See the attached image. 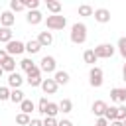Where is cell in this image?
Masks as SVG:
<instances>
[{"label":"cell","instance_id":"43","mask_svg":"<svg viewBox=\"0 0 126 126\" xmlns=\"http://www.w3.org/2000/svg\"><path fill=\"white\" fill-rule=\"evenodd\" d=\"M2 75H4V69H2V65H0V77H2Z\"/></svg>","mask_w":126,"mask_h":126},{"label":"cell","instance_id":"21","mask_svg":"<svg viewBox=\"0 0 126 126\" xmlns=\"http://www.w3.org/2000/svg\"><path fill=\"white\" fill-rule=\"evenodd\" d=\"M24 98H26V96H24V93H22L20 89H12V93H10V100H12L14 104H20Z\"/></svg>","mask_w":126,"mask_h":126},{"label":"cell","instance_id":"23","mask_svg":"<svg viewBox=\"0 0 126 126\" xmlns=\"http://www.w3.org/2000/svg\"><path fill=\"white\" fill-rule=\"evenodd\" d=\"M104 118H106L108 122L116 120V118H118V106H108V108H106V112H104Z\"/></svg>","mask_w":126,"mask_h":126},{"label":"cell","instance_id":"31","mask_svg":"<svg viewBox=\"0 0 126 126\" xmlns=\"http://www.w3.org/2000/svg\"><path fill=\"white\" fill-rule=\"evenodd\" d=\"M116 47H118V53H120V55L124 57V61H126V35L118 39V45H116Z\"/></svg>","mask_w":126,"mask_h":126},{"label":"cell","instance_id":"44","mask_svg":"<svg viewBox=\"0 0 126 126\" xmlns=\"http://www.w3.org/2000/svg\"><path fill=\"white\" fill-rule=\"evenodd\" d=\"M47 2H53V0H45V4H47Z\"/></svg>","mask_w":126,"mask_h":126},{"label":"cell","instance_id":"13","mask_svg":"<svg viewBox=\"0 0 126 126\" xmlns=\"http://www.w3.org/2000/svg\"><path fill=\"white\" fill-rule=\"evenodd\" d=\"M106 108H108V104L104 102V100H94L93 102V106H91V110H93V114L94 116H104V112H106Z\"/></svg>","mask_w":126,"mask_h":126},{"label":"cell","instance_id":"47","mask_svg":"<svg viewBox=\"0 0 126 126\" xmlns=\"http://www.w3.org/2000/svg\"><path fill=\"white\" fill-rule=\"evenodd\" d=\"M0 126H2V124H0Z\"/></svg>","mask_w":126,"mask_h":126},{"label":"cell","instance_id":"29","mask_svg":"<svg viewBox=\"0 0 126 126\" xmlns=\"http://www.w3.org/2000/svg\"><path fill=\"white\" fill-rule=\"evenodd\" d=\"M20 67H22V69H24V71L28 73V71H32V69L35 67V63H33V61L30 59V57H26V59H22V61H20Z\"/></svg>","mask_w":126,"mask_h":126},{"label":"cell","instance_id":"1","mask_svg":"<svg viewBox=\"0 0 126 126\" xmlns=\"http://www.w3.org/2000/svg\"><path fill=\"white\" fill-rule=\"evenodd\" d=\"M71 41L75 45H81V43L87 41V26L83 22L73 24V28H71Z\"/></svg>","mask_w":126,"mask_h":126},{"label":"cell","instance_id":"24","mask_svg":"<svg viewBox=\"0 0 126 126\" xmlns=\"http://www.w3.org/2000/svg\"><path fill=\"white\" fill-rule=\"evenodd\" d=\"M30 120H32V118H30V114H26V112H18V114H16V124H18V126H28Z\"/></svg>","mask_w":126,"mask_h":126},{"label":"cell","instance_id":"41","mask_svg":"<svg viewBox=\"0 0 126 126\" xmlns=\"http://www.w3.org/2000/svg\"><path fill=\"white\" fill-rule=\"evenodd\" d=\"M59 126H73V122L65 118V120H61V122H59Z\"/></svg>","mask_w":126,"mask_h":126},{"label":"cell","instance_id":"25","mask_svg":"<svg viewBox=\"0 0 126 126\" xmlns=\"http://www.w3.org/2000/svg\"><path fill=\"white\" fill-rule=\"evenodd\" d=\"M59 112H61V110H59V104H57V102H49V104H47V112H45V116L55 118Z\"/></svg>","mask_w":126,"mask_h":126},{"label":"cell","instance_id":"6","mask_svg":"<svg viewBox=\"0 0 126 126\" xmlns=\"http://www.w3.org/2000/svg\"><path fill=\"white\" fill-rule=\"evenodd\" d=\"M28 85L30 87H41V83H43V79H41V69L35 65L32 71H28Z\"/></svg>","mask_w":126,"mask_h":126},{"label":"cell","instance_id":"40","mask_svg":"<svg viewBox=\"0 0 126 126\" xmlns=\"http://www.w3.org/2000/svg\"><path fill=\"white\" fill-rule=\"evenodd\" d=\"M108 126H124V122L122 120H112V122H108Z\"/></svg>","mask_w":126,"mask_h":126},{"label":"cell","instance_id":"5","mask_svg":"<svg viewBox=\"0 0 126 126\" xmlns=\"http://www.w3.org/2000/svg\"><path fill=\"white\" fill-rule=\"evenodd\" d=\"M39 69H41V73H55L57 71V61H55V57H51V55H45V57H41V61H39Z\"/></svg>","mask_w":126,"mask_h":126},{"label":"cell","instance_id":"37","mask_svg":"<svg viewBox=\"0 0 126 126\" xmlns=\"http://www.w3.org/2000/svg\"><path fill=\"white\" fill-rule=\"evenodd\" d=\"M94 126H108V120H106L104 116H100V118H96V122H94Z\"/></svg>","mask_w":126,"mask_h":126},{"label":"cell","instance_id":"46","mask_svg":"<svg viewBox=\"0 0 126 126\" xmlns=\"http://www.w3.org/2000/svg\"><path fill=\"white\" fill-rule=\"evenodd\" d=\"M0 16H2V12H0Z\"/></svg>","mask_w":126,"mask_h":126},{"label":"cell","instance_id":"18","mask_svg":"<svg viewBox=\"0 0 126 126\" xmlns=\"http://www.w3.org/2000/svg\"><path fill=\"white\" fill-rule=\"evenodd\" d=\"M53 79H55L57 85H67L69 83V73L67 71H55L53 73Z\"/></svg>","mask_w":126,"mask_h":126},{"label":"cell","instance_id":"39","mask_svg":"<svg viewBox=\"0 0 126 126\" xmlns=\"http://www.w3.org/2000/svg\"><path fill=\"white\" fill-rule=\"evenodd\" d=\"M6 57H8V51H6V49H0V65L6 61Z\"/></svg>","mask_w":126,"mask_h":126},{"label":"cell","instance_id":"26","mask_svg":"<svg viewBox=\"0 0 126 126\" xmlns=\"http://www.w3.org/2000/svg\"><path fill=\"white\" fill-rule=\"evenodd\" d=\"M0 41H2V43L12 41V30H10V28H0Z\"/></svg>","mask_w":126,"mask_h":126},{"label":"cell","instance_id":"42","mask_svg":"<svg viewBox=\"0 0 126 126\" xmlns=\"http://www.w3.org/2000/svg\"><path fill=\"white\" fill-rule=\"evenodd\" d=\"M122 79L126 81V63H124V67H122Z\"/></svg>","mask_w":126,"mask_h":126},{"label":"cell","instance_id":"14","mask_svg":"<svg viewBox=\"0 0 126 126\" xmlns=\"http://www.w3.org/2000/svg\"><path fill=\"white\" fill-rule=\"evenodd\" d=\"M110 98L114 102H124L126 104V89H120V87H114L110 91Z\"/></svg>","mask_w":126,"mask_h":126},{"label":"cell","instance_id":"28","mask_svg":"<svg viewBox=\"0 0 126 126\" xmlns=\"http://www.w3.org/2000/svg\"><path fill=\"white\" fill-rule=\"evenodd\" d=\"M93 14H94V10H93L89 4H81V6H79V16H85V18H87V16H93Z\"/></svg>","mask_w":126,"mask_h":126},{"label":"cell","instance_id":"4","mask_svg":"<svg viewBox=\"0 0 126 126\" xmlns=\"http://www.w3.org/2000/svg\"><path fill=\"white\" fill-rule=\"evenodd\" d=\"M89 83H91V87H94V89H98V87H102V83H104V79H102V69L100 67H91V71H89Z\"/></svg>","mask_w":126,"mask_h":126},{"label":"cell","instance_id":"7","mask_svg":"<svg viewBox=\"0 0 126 126\" xmlns=\"http://www.w3.org/2000/svg\"><path fill=\"white\" fill-rule=\"evenodd\" d=\"M4 49L8 51V55H20V53L26 51V43H24V41H18V39H12V41L6 43Z\"/></svg>","mask_w":126,"mask_h":126},{"label":"cell","instance_id":"9","mask_svg":"<svg viewBox=\"0 0 126 126\" xmlns=\"http://www.w3.org/2000/svg\"><path fill=\"white\" fill-rule=\"evenodd\" d=\"M14 22H16V16H14V12H12V10L2 12V16H0V26H2V28H12V26H14Z\"/></svg>","mask_w":126,"mask_h":126},{"label":"cell","instance_id":"17","mask_svg":"<svg viewBox=\"0 0 126 126\" xmlns=\"http://www.w3.org/2000/svg\"><path fill=\"white\" fill-rule=\"evenodd\" d=\"M2 69L8 71V73H14V71H16V57H14V55H8L6 61L2 63Z\"/></svg>","mask_w":126,"mask_h":126},{"label":"cell","instance_id":"48","mask_svg":"<svg viewBox=\"0 0 126 126\" xmlns=\"http://www.w3.org/2000/svg\"><path fill=\"white\" fill-rule=\"evenodd\" d=\"M16 126H18V124H16Z\"/></svg>","mask_w":126,"mask_h":126},{"label":"cell","instance_id":"8","mask_svg":"<svg viewBox=\"0 0 126 126\" xmlns=\"http://www.w3.org/2000/svg\"><path fill=\"white\" fill-rule=\"evenodd\" d=\"M26 22H28L30 26H37V24L43 22V14H41L39 10H30L28 16H26Z\"/></svg>","mask_w":126,"mask_h":126},{"label":"cell","instance_id":"45","mask_svg":"<svg viewBox=\"0 0 126 126\" xmlns=\"http://www.w3.org/2000/svg\"><path fill=\"white\" fill-rule=\"evenodd\" d=\"M122 122H124V126H126V120H122Z\"/></svg>","mask_w":126,"mask_h":126},{"label":"cell","instance_id":"36","mask_svg":"<svg viewBox=\"0 0 126 126\" xmlns=\"http://www.w3.org/2000/svg\"><path fill=\"white\" fill-rule=\"evenodd\" d=\"M43 126H59V122H57L55 118H51V116H45V120H43Z\"/></svg>","mask_w":126,"mask_h":126},{"label":"cell","instance_id":"12","mask_svg":"<svg viewBox=\"0 0 126 126\" xmlns=\"http://www.w3.org/2000/svg\"><path fill=\"white\" fill-rule=\"evenodd\" d=\"M22 83H24V77H22L20 73H16V71H14V73H10V75H8V87H10V89H20V87H22Z\"/></svg>","mask_w":126,"mask_h":126},{"label":"cell","instance_id":"35","mask_svg":"<svg viewBox=\"0 0 126 126\" xmlns=\"http://www.w3.org/2000/svg\"><path fill=\"white\" fill-rule=\"evenodd\" d=\"M116 120H126V104L118 106V118Z\"/></svg>","mask_w":126,"mask_h":126},{"label":"cell","instance_id":"34","mask_svg":"<svg viewBox=\"0 0 126 126\" xmlns=\"http://www.w3.org/2000/svg\"><path fill=\"white\" fill-rule=\"evenodd\" d=\"M20 2L30 10H37V6H39V0H20Z\"/></svg>","mask_w":126,"mask_h":126},{"label":"cell","instance_id":"19","mask_svg":"<svg viewBox=\"0 0 126 126\" xmlns=\"http://www.w3.org/2000/svg\"><path fill=\"white\" fill-rule=\"evenodd\" d=\"M32 110H35V104H33V100H30V98H24V100L20 102V112L32 114Z\"/></svg>","mask_w":126,"mask_h":126},{"label":"cell","instance_id":"30","mask_svg":"<svg viewBox=\"0 0 126 126\" xmlns=\"http://www.w3.org/2000/svg\"><path fill=\"white\" fill-rule=\"evenodd\" d=\"M47 104H49V100H47L45 96H41L39 102H37V112H39V114H45V112H47Z\"/></svg>","mask_w":126,"mask_h":126},{"label":"cell","instance_id":"11","mask_svg":"<svg viewBox=\"0 0 126 126\" xmlns=\"http://www.w3.org/2000/svg\"><path fill=\"white\" fill-rule=\"evenodd\" d=\"M94 20L98 22V24H108L110 22V10H106V8H98V10H94Z\"/></svg>","mask_w":126,"mask_h":126},{"label":"cell","instance_id":"10","mask_svg":"<svg viewBox=\"0 0 126 126\" xmlns=\"http://www.w3.org/2000/svg\"><path fill=\"white\" fill-rule=\"evenodd\" d=\"M57 89H59V85L55 83V79H43V83H41V91H43L45 94H55Z\"/></svg>","mask_w":126,"mask_h":126},{"label":"cell","instance_id":"32","mask_svg":"<svg viewBox=\"0 0 126 126\" xmlns=\"http://www.w3.org/2000/svg\"><path fill=\"white\" fill-rule=\"evenodd\" d=\"M24 8H26V6H24L20 0H10V10H12V12H22Z\"/></svg>","mask_w":126,"mask_h":126},{"label":"cell","instance_id":"38","mask_svg":"<svg viewBox=\"0 0 126 126\" xmlns=\"http://www.w3.org/2000/svg\"><path fill=\"white\" fill-rule=\"evenodd\" d=\"M28 126H43V120H39V118H32Z\"/></svg>","mask_w":126,"mask_h":126},{"label":"cell","instance_id":"22","mask_svg":"<svg viewBox=\"0 0 126 126\" xmlns=\"http://www.w3.org/2000/svg\"><path fill=\"white\" fill-rule=\"evenodd\" d=\"M59 110H61L63 114H69V112L73 110V102H71V98H63V100L59 102Z\"/></svg>","mask_w":126,"mask_h":126},{"label":"cell","instance_id":"33","mask_svg":"<svg viewBox=\"0 0 126 126\" xmlns=\"http://www.w3.org/2000/svg\"><path fill=\"white\" fill-rule=\"evenodd\" d=\"M10 93H12L10 87H0V100H10Z\"/></svg>","mask_w":126,"mask_h":126},{"label":"cell","instance_id":"27","mask_svg":"<svg viewBox=\"0 0 126 126\" xmlns=\"http://www.w3.org/2000/svg\"><path fill=\"white\" fill-rule=\"evenodd\" d=\"M47 10H49L51 14H59V12H61V2H59V0L47 2Z\"/></svg>","mask_w":126,"mask_h":126},{"label":"cell","instance_id":"3","mask_svg":"<svg viewBox=\"0 0 126 126\" xmlns=\"http://www.w3.org/2000/svg\"><path fill=\"white\" fill-rule=\"evenodd\" d=\"M114 53H116V47H114L112 43H98V45L94 47V55H96L98 59H110Z\"/></svg>","mask_w":126,"mask_h":126},{"label":"cell","instance_id":"15","mask_svg":"<svg viewBox=\"0 0 126 126\" xmlns=\"http://www.w3.org/2000/svg\"><path fill=\"white\" fill-rule=\"evenodd\" d=\"M37 41H39L41 47H49V45L53 43V33H51V32H39Z\"/></svg>","mask_w":126,"mask_h":126},{"label":"cell","instance_id":"20","mask_svg":"<svg viewBox=\"0 0 126 126\" xmlns=\"http://www.w3.org/2000/svg\"><path fill=\"white\" fill-rule=\"evenodd\" d=\"M83 59H85V63H89V65H94V63L98 61V57L94 55V49H87V51L83 53Z\"/></svg>","mask_w":126,"mask_h":126},{"label":"cell","instance_id":"2","mask_svg":"<svg viewBox=\"0 0 126 126\" xmlns=\"http://www.w3.org/2000/svg\"><path fill=\"white\" fill-rule=\"evenodd\" d=\"M45 26H47V30H63L67 26V18L59 16V14H51V16H47Z\"/></svg>","mask_w":126,"mask_h":126},{"label":"cell","instance_id":"16","mask_svg":"<svg viewBox=\"0 0 126 126\" xmlns=\"http://www.w3.org/2000/svg\"><path fill=\"white\" fill-rule=\"evenodd\" d=\"M39 49H41V45H39V41H37V39H30V41L26 43V51H28L30 55L39 53Z\"/></svg>","mask_w":126,"mask_h":126}]
</instances>
